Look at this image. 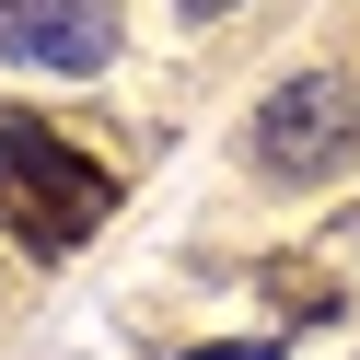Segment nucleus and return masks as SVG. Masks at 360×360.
I'll list each match as a JSON object with an SVG mask.
<instances>
[{
    "label": "nucleus",
    "instance_id": "1",
    "mask_svg": "<svg viewBox=\"0 0 360 360\" xmlns=\"http://www.w3.org/2000/svg\"><path fill=\"white\" fill-rule=\"evenodd\" d=\"M349 151H360V82L349 70H302L256 105V174H279V186H314Z\"/></svg>",
    "mask_w": 360,
    "mask_h": 360
},
{
    "label": "nucleus",
    "instance_id": "2",
    "mask_svg": "<svg viewBox=\"0 0 360 360\" xmlns=\"http://www.w3.org/2000/svg\"><path fill=\"white\" fill-rule=\"evenodd\" d=\"M0 221L35 233V244H70V233H94V221H105V174L82 163V151H58L47 128L0 117Z\"/></svg>",
    "mask_w": 360,
    "mask_h": 360
},
{
    "label": "nucleus",
    "instance_id": "3",
    "mask_svg": "<svg viewBox=\"0 0 360 360\" xmlns=\"http://www.w3.org/2000/svg\"><path fill=\"white\" fill-rule=\"evenodd\" d=\"M0 58H24V70H105L117 58V0H24L12 24H0Z\"/></svg>",
    "mask_w": 360,
    "mask_h": 360
},
{
    "label": "nucleus",
    "instance_id": "4",
    "mask_svg": "<svg viewBox=\"0 0 360 360\" xmlns=\"http://www.w3.org/2000/svg\"><path fill=\"white\" fill-rule=\"evenodd\" d=\"M174 360H279V337H210V349H174Z\"/></svg>",
    "mask_w": 360,
    "mask_h": 360
},
{
    "label": "nucleus",
    "instance_id": "5",
    "mask_svg": "<svg viewBox=\"0 0 360 360\" xmlns=\"http://www.w3.org/2000/svg\"><path fill=\"white\" fill-rule=\"evenodd\" d=\"M174 12H186V24H221V12H233V0H174Z\"/></svg>",
    "mask_w": 360,
    "mask_h": 360
},
{
    "label": "nucleus",
    "instance_id": "6",
    "mask_svg": "<svg viewBox=\"0 0 360 360\" xmlns=\"http://www.w3.org/2000/svg\"><path fill=\"white\" fill-rule=\"evenodd\" d=\"M12 12H24V0H0V24H12Z\"/></svg>",
    "mask_w": 360,
    "mask_h": 360
}]
</instances>
